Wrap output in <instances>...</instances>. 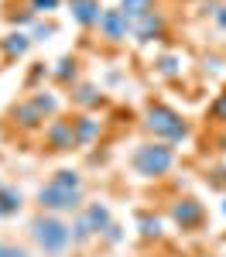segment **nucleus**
Segmentation results:
<instances>
[{"label": "nucleus", "mask_w": 226, "mask_h": 257, "mask_svg": "<svg viewBox=\"0 0 226 257\" xmlns=\"http://www.w3.org/2000/svg\"><path fill=\"white\" fill-rule=\"evenodd\" d=\"M209 120H216V123H226V89L219 96L209 103Z\"/></svg>", "instance_id": "5701e85b"}, {"label": "nucleus", "mask_w": 226, "mask_h": 257, "mask_svg": "<svg viewBox=\"0 0 226 257\" xmlns=\"http://www.w3.org/2000/svg\"><path fill=\"white\" fill-rule=\"evenodd\" d=\"M52 31H55L52 24H35V31H31V41H45L48 35H52Z\"/></svg>", "instance_id": "bb28decb"}, {"label": "nucleus", "mask_w": 226, "mask_h": 257, "mask_svg": "<svg viewBox=\"0 0 226 257\" xmlns=\"http://www.w3.org/2000/svg\"><path fill=\"white\" fill-rule=\"evenodd\" d=\"M76 69H79V62H76V59H69V55H65V59H59V62H55V69H52V76H55L59 82H72V79H76Z\"/></svg>", "instance_id": "a211bd4d"}, {"label": "nucleus", "mask_w": 226, "mask_h": 257, "mask_svg": "<svg viewBox=\"0 0 226 257\" xmlns=\"http://www.w3.org/2000/svg\"><path fill=\"white\" fill-rule=\"evenodd\" d=\"M28 48H31V35H24V31H11V35L0 38V52H4V59H7V62L24 59Z\"/></svg>", "instance_id": "9d476101"}, {"label": "nucleus", "mask_w": 226, "mask_h": 257, "mask_svg": "<svg viewBox=\"0 0 226 257\" xmlns=\"http://www.w3.org/2000/svg\"><path fill=\"white\" fill-rule=\"evenodd\" d=\"M223 213H226V199H223Z\"/></svg>", "instance_id": "2f4dec72"}, {"label": "nucleus", "mask_w": 226, "mask_h": 257, "mask_svg": "<svg viewBox=\"0 0 226 257\" xmlns=\"http://www.w3.org/2000/svg\"><path fill=\"white\" fill-rule=\"evenodd\" d=\"M130 28H134V38L141 45H151V41H158L164 35V18H161V11H151V14L137 18Z\"/></svg>", "instance_id": "1a4fd4ad"}, {"label": "nucleus", "mask_w": 226, "mask_h": 257, "mask_svg": "<svg viewBox=\"0 0 226 257\" xmlns=\"http://www.w3.org/2000/svg\"><path fill=\"white\" fill-rule=\"evenodd\" d=\"M62 0H28V7L35 11V14H48V11H59Z\"/></svg>", "instance_id": "393cba45"}, {"label": "nucleus", "mask_w": 226, "mask_h": 257, "mask_svg": "<svg viewBox=\"0 0 226 257\" xmlns=\"http://www.w3.org/2000/svg\"><path fill=\"white\" fill-rule=\"evenodd\" d=\"M18 209H21V192L11 185H0V219L14 216Z\"/></svg>", "instance_id": "4468645a"}, {"label": "nucleus", "mask_w": 226, "mask_h": 257, "mask_svg": "<svg viewBox=\"0 0 226 257\" xmlns=\"http://www.w3.org/2000/svg\"><path fill=\"white\" fill-rule=\"evenodd\" d=\"M130 165H134V172L141 178H161V175H168L171 165H175V148L164 144V141H147V144H141V148L134 151Z\"/></svg>", "instance_id": "7ed1b4c3"}, {"label": "nucleus", "mask_w": 226, "mask_h": 257, "mask_svg": "<svg viewBox=\"0 0 226 257\" xmlns=\"http://www.w3.org/2000/svg\"><path fill=\"white\" fill-rule=\"evenodd\" d=\"M137 230H141L144 240H158V237H161V219L151 216V213H141V219H137Z\"/></svg>", "instance_id": "f3484780"}, {"label": "nucleus", "mask_w": 226, "mask_h": 257, "mask_svg": "<svg viewBox=\"0 0 226 257\" xmlns=\"http://www.w3.org/2000/svg\"><path fill=\"white\" fill-rule=\"evenodd\" d=\"M7 18H11V24H18V28H24V24H35V18H38V14H35V11L28 7V11H11Z\"/></svg>", "instance_id": "b1692460"}, {"label": "nucleus", "mask_w": 226, "mask_h": 257, "mask_svg": "<svg viewBox=\"0 0 226 257\" xmlns=\"http://www.w3.org/2000/svg\"><path fill=\"white\" fill-rule=\"evenodd\" d=\"M82 216H86V223L93 226V233H96V237H103V233L110 230V223H113L110 206H103V202H89V206L82 209Z\"/></svg>", "instance_id": "f8f14e48"}, {"label": "nucleus", "mask_w": 226, "mask_h": 257, "mask_svg": "<svg viewBox=\"0 0 226 257\" xmlns=\"http://www.w3.org/2000/svg\"><path fill=\"white\" fill-rule=\"evenodd\" d=\"M11 123L18 131H38V127H45V113L38 110L35 99H24L18 106H11Z\"/></svg>", "instance_id": "6e6552de"}, {"label": "nucleus", "mask_w": 226, "mask_h": 257, "mask_svg": "<svg viewBox=\"0 0 226 257\" xmlns=\"http://www.w3.org/2000/svg\"><path fill=\"white\" fill-rule=\"evenodd\" d=\"M0 185H4V182H0Z\"/></svg>", "instance_id": "473e14b6"}, {"label": "nucleus", "mask_w": 226, "mask_h": 257, "mask_svg": "<svg viewBox=\"0 0 226 257\" xmlns=\"http://www.w3.org/2000/svg\"><path fill=\"white\" fill-rule=\"evenodd\" d=\"M144 127L158 141H164V144H178V141L188 138V123L182 120V113L171 110V106H164V103H151V106H147Z\"/></svg>", "instance_id": "f03ea898"}, {"label": "nucleus", "mask_w": 226, "mask_h": 257, "mask_svg": "<svg viewBox=\"0 0 226 257\" xmlns=\"http://www.w3.org/2000/svg\"><path fill=\"white\" fill-rule=\"evenodd\" d=\"M171 219H175V226H182V230H195V226H202L205 219V206L199 199L185 196L178 202H171Z\"/></svg>", "instance_id": "423d86ee"}, {"label": "nucleus", "mask_w": 226, "mask_h": 257, "mask_svg": "<svg viewBox=\"0 0 226 257\" xmlns=\"http://www.w3.org/2000/svg\"><path fill=\"white\" fill-rule=\"evenodd\" d=\"M31 237L38 243V250H45L48 257H62L72 243V226H65L55 213H45V216L31 219Z\"/></svg>", "instance_id": "f257e3e1"}, {"label": "nucleus", "mask_w": 226, "mask_h": 257, "mask_svg": "<svg viewBox=\"0 0 226 257\" xmlns=\"http://www.w3.org/2000/svg\"><path fill=\"white\" fill-rule=\"evenodd\" d=\"M38 206L45 213H72L82 206V189H62L55 182L38 189Z\"/></svg>", "instance_id": "20e7f679"}, {"label": "nucleus", "mask_w": 226, "mask_h": 257, "mask_svg": "<svg viewBox=\"0 0 226 257\" xmlns=\"http://www.w3.org/2000/svg\"><path fill=\"white\" fill-rule=\"evenodd\" d=\"M219 178H212V185H226V172H216Z\"/></svg>", "instance_id": "c756f323"}, {"label": "nucleus", "mask_w": 226, "mask_h": 257, "mask_svg": "<svg viewBox=\"0 0 226 257\" xmlns=\"http://www.w3.org/2000/svg\"><path fill=\"white\" fill-rule=\"evenodd\" d=\"M120 11H123V18L134 24L137 18H144V14L154 11V0H120Z\"/></svg>", "instance_id": "2eb2a0df"}, {"label": "nucleus", "mask_w": 226, "mask_h": 257, "mask_svg": "<svg viewBox=\"0 0 226 257\" xmlns=\"http://www.w3.org/2000/svg\"><path fill=\"white\" fill-rule=\"evenodd\" d=\"M52 182H55V185H62V189H82L79 172H72V168H62V172H55V175H52Z\"/></svg>", "instance_id": "412c9836"}, {"label": "nucleus", "mask_w": 226, "mask_h": 257, "mask_svg": "<svg viewBox=\"0 0 226 257\" xmlns=\"http://www.w3.org/2000/svg\"><path fill=\"white\" fill-rule=\"evenodd\" d=\"M96 237V233H93V226H89V223H86V216H76V223H72V243H89V240Z\"/></svg>", "instance_id": "aec40b11"}, {"label": "nucleus", "mask_w": 226, "mask_h": 257, "mask_svg": "<svg viewBox=\"0 0 226 257\" xmlns=\"http://www.w3.org/2000/svg\"><path fill=\"white\" fill-rule=\"evenodd\" d=\"M0 257H31V250H24L18 243H0Z\"/></svg>", "instance_id": "a878e982"}, {"label": "nucleus", "mask_w": 226, "mask_h": 257, "mask_svg": "<svg viewBox=\"0 0 226 257\" xmlns=\"http://www.w3.org/2000/svg\"><path fill=\"white\" fill-rule=\"evenodd\" d=\"M100 35L110 45H120V41H127V38H134V28H130V21L123 18V11L117 7V11H103V18H100Z\"/></svg>", "instance_id": "39448f33"}, {"label": "nucleus", "mask_w": 226, "mask_h": 257, "mask_svg": "<svg viewBox=\"0 0 226 257\" xmlns=\"http://www.w3.org/2000/svg\"><path fill=\"white\" fill-rule=\"evenodd\" d=\"M69 7H72V18L79 21L82 28H96L103 18L100 0H69Z\"/></svg>", "instance_id": "9b49d317"}, {"label": "nucleus", "mask_w": 226, "mask_h": 257, "mask_svg": "<svg viewBox=\"0 0 226 257\" xmlns=\"http://www.w3.org/2000/svg\"><path fill=\"white\" fill-rule=\"evenodd\" d=\"M219 151H226V134H223V138H219Z\"/></svg>", "instance_id": "7c9ffc66"}, {"label": "nucleus", "mask_w": 226, "mask_h": 257, "mask_svg": "<svg viewBox=\"0 0 226 257\" xmlns=\"http://www.w3.org/2000/svg\"><path fill=\"white\" fill-rule=\"evenodd\" d=\"M45 148L48 151H72V148H79L76 131H72V120H52L45 127Z\"/></svg>", "instance_id": "0eeeda50"}, {"label": "nucleus", "mask_w": 226, "mask_h": 257, "mask_svg": "<svg viewBox=\"0 0 226 257\" xmlns=\"http://www.w3.org/2000/svg\"><path fill=\"white\" fill-rule=\"evenodd\" d=\"M212 18H216V24H219V28H226V4H219V7L212 11Z\"/></svg>", "instance_id": "c85d7f7f"}, {"label": "nucleus", "mask_w": 226, "mask_h": 257, "mask_svg": "<svg viewBox=\"0 0 226 257\" xmlns=\"http://www.w3.org/2000/svg\"><path fill=\"white\" fill-rule=\"evenodd\" d=\"M103 237H106V243H117V240H120V226H117V223H110V230H106Z\"/></svg>", "instance_id": "cd10ccee"}, {"label": "nucleus", "mask_w": 226, "mask_h": 257, "mask_svg": "<svg viewBox=\"0 0 226 257\" xmlns=\"http://www.w3.org/2000/svg\"><path fill=\"white\" fill-rule=\"evenodd\" d=\"M72 99H76L79 106H86V110H89V106H100V103H103L100 89H96V86H89V82H82V86H76V93H72Z\"/></svg>", "instance_id": "dca6fc26"}, {"label": "nucleus", "mask_w": 226, "mask_h": 257, "mask_svg": "<svg viewBox=\"0 0 226 257\" xmlns=\"http://www.w3.org/2000/svg\"><path fill=\"white\" fill-rule=\"evenodd\" d=\"M158 72L168 76V79H175V76L182 72V59H178V55H161V59H158Z\"/></svg>", "instance_id": "4be33fe9"}, {"label": "nucleus", "mask_w": 226, "mask_h": 257, "mask_svg": "<svg viewBox=\"0 0 226 257\" xmlns=\"http://www.w3.org/2000/svg\"><path fill=\"white\" fill-rule=\"evenodd\" d=\"M72 131H76V141L79 144H89V141L100 134V120H93L89 113H79V117L72 120Z\"/></svg>", "instance_id": "ddd939ff"}, {"label": "nucleus", "mask_w": 226, "mask_h": 257, "mask_svg": "<svg viewBox=\"0 0 226 257\" xmlns=\"http://www.w3.org/2000/svg\"><path fill=\"white\" fill-rule=\"evenodd\" d=\"M31 99L38 103V110L45 113V117H55V110H59V96H52L48 89H38V93H35Z\"/></svg>", "instance_id": "6ab92c4d"}]
</instances>
